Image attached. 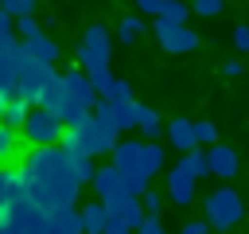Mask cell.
<instances>
[{
    "label": "cell",
    "instance_id": "27",
    "mask_svg": "<svg viewBox=\"0 0 249 234\" xmlns=\"http://www.w3.org/2000/svg\"><path fill=\"white\" fill-rule=\"evenodd\" d=\"M4 12H8V20L16 23V20H31L35 16V4L31 0H8V4H0Z\"/></svg>",
    "mask_w": 249,
    "mask_h": 234
},
{
    "label": "cell",
    "instance_id": "14",
    "mask_svg": "<svg viewBox=\"0 0 249 234\" xmlns=\"http://www.w3.org/2000/svg\"><path fill=\"white\" fill-rule=\"evenodd\" d=\"M167 195H171V203H179V207H187V203L195 199V179H191L187 172H179V168H171V172H167Z\"/></svg>",
    "mask_w": 249,
    "mask_h": 234
},
{
    "label": "cell",
    "instance_id": "8",
    "mask_svg": "<svg viewBox=\"0 0 249 234\" xmlns=\"http://www.w3.org/2000/svg\"><path fill=\"white\" fill-rule=\"evenodd\" d=\"M105 211H109V218H117V222H124L128 230H140L144 226V211H140V199H132V195H113V199H105Z\"/></svg>",
    "mask_w": 249,
    "mask_h": 234
},
{
    "label": "cell",
    "instance_id": "9",
    "mask_svg": "<svg viewBox=\"0 0 249 234\" xmlns=\"http://www.w3.org/2000/svg\"><path fill=\"white\" fill-rule=\"evenodd\" d=\"M93 113H97L109 129H117V133L136 129V101H101Z\"/></svg>",
    "mask_w": 249,
    "mask_h": 234
},
{
    "label": "cell",
    "instance_id": "22",
    "mask_svg": "<svg viewBox=\"0 0 249 234\" xmlns=\"http://www.w3.org/2000/svg\"><path fill=\"white\" fill-rule=\"evenodd\" d=\"M136 129H140L144 136H160V133H163V121H160V113H156L152 105H140V101H136Z\"/></svg>",
    "mask_w": 249,
    "mask_h": 234
},
{
    "label": "cell",
    "instance_id": "2",
    "mask_svg": "<svg viewBox=\"0 0 249 234\" xmlns=\"http://www.w3.org/2000/svg\"><path fill=\"white\" fill-rule=\"evenodd\" d=\"M117 136H121V133H117V129H109V125L93 113V117H86L82 125L66 129L62 148H66L70 156H86V160H93V156H101V152H109V156H113V148L121 144Z\"/></svg>",
    "mask_w": 249,
    "mask_h": 234
},
{
    "label": "cell",
    "instance_id": "19",
    "mask_svg": "<svg viewBox=\"0 0 249 234\" xmlns=\"http://www.w3.org/2000/svg\"><path fill=\"white\" fill-rule=\"evenodd\" d=\"M78 211H82V230H86V234H101V230H105L109 211H105L101 199H97V203H86V207H78Z\"/></svg>",
    "mask_w": 249,
    "mask_h": 234
},
{
    "label": "cell",
    "instance_id": "32",
    "mask_svg": "<svg viewBox=\"0 0 249 234\" xmlns=\"http://www.w3.org/2000/svg\"><path fill=\"white\" fill-rule=\"evenodd\" d=\"M124 195L144 199V195H148V179H144V176H124Z\"/></svg>",
    "mask_w": 249,
    "mask_h": 234
},
{
    "label": "cell",
    "instance_id": "4",
    "mask_svg": "<svg viewBox=\"0 0 249 234\" xmlns=\"http://www.w3.org/2000/svg\"><path fill=\"white\" fill-rule=\"evenodd\" d=\"M109 58H113V35L105 23H89L82 43H78V62H82V74H105L109 70Z\"/></svg>",
    "mask_w": 249,
    "mask_h": 234
},
{
    "label": "cell",
    "instance_id": "25",
    "mask_svg": "<svg viewBox=\"0 0 249 234\" xmlns=\"http://www.w3.org/2000/svg\"><path fill=\"white\" fill-rule=\"evenodd\" d=\"M19 43H16V23L8 20V12L0 8V58L8 55V51H16Z\"/></svg>",
    "mask_w": 249,
    "mask_h": 234
},
{
    "label": "cell",
    "instance_id": "36",
    "mask_svg": "<svg viewBox=\"0 0 249 234\" xmlns=\"http://www.w3.org/2000/svg\"><path fill=\"white\" fill-rule=\"evenodd\" d=\"M136 234H167V230L160 226V218H144V226H140Z\"/></svg>",
    "mask_w": 249,
    "mask_h": 234
},
{
    "label": "cell",
    "instance_id": "23",
    "mask_svg": "<svg viewBox=\"0 0 249 234\" xmlns=\"http://www.w3.org/2000/svg\"><path fill=\"white\" fill-rule=\"evenodd\" d=\"M144 35V23H140V16H124L121 23H117V39L121 43H136Z\"/></svg>",
    "mask_w": 249,
    "mask_h": 234
},
{
    "label": "cell",
    "instance_id": "38",
    "mask_svg": "<svg viewBox=\"0 0 249 234\" xmlns=\"http://www.w3.org/2000/svg\"><path fill=\"white\" fill-rule=\"evenodd\" d=\"M101 234H132V230H128V226H124V222H117V218H109V222H105V230H101Z\"/></svg>",
    "mask_w": 249,
    "mask_h": 234
},
{
    "label": "cell",
    "instance_id": "37",
    "mask_svg": "<svg viewBox=\"0 0 249 234\" xmlns=\"http://www.w3.org/2000/svg\"><path fill=\"white\" fill-rule=\"evenodd\" d=\"M140 16H156L160 20V0H140Z\"/></svg>",
    "mask_w": 249,
    "mask_h": 234
},
{
    "label": "cell",
    "instance_id": "1",
    "mask_svg": "<svg viewBox=\"0 0 249 234\" xmlns=\"http://www.w3.org/2000/svg\"><path fill=\"white\" fill-rule=\"evenodd\" d=\"M19 168V179H23V191L47 211V214H58V211H70L78 203V187L82 179L74 176V164L70 156L58 148H31L23 152V160L16 164Z\"/></svg>",
    "mask_w": 249,
    "mask_h": 234
},
{
    "label": "cell",
    "instance_id": "7",
    "mask_svg": "<svg viewBox=\"0 0 249 234\" xmlns=\"http://www.w3.org/2000/svg\"><path fill=\"white\" fill-rule=\"evenodd\" d=\"M152 31H156L160 47H163V51H171V55H187V51H195V47H198L195 27H187V23H167V20H156V23H152Z\"/></svg>",
    "mask_w": 249,
    "mask_h": 234
},
{
    "label": "cell",
    "instance_id": "31",
    "mask_svg": "<svg viewBox=\"0 0 249 234\" xmlns=\"http://www.w3.org/2000/svg\"><path fill=\"white\" fill-rule=\"evenodd\" d=\"M101 101H132V86H128L124 78H117V82H113V90H109Z\"/></svg>",
    "mask_w": 249,
    "mask_h": 234
},
{
    "label": "cell",
    "instance_id": "5",
    "mask_svg": "<svg viewBox=\"0 0 249 234\" xmlns=\"http://www.w3.org/2000/svg\"><path fill=\"white\" fill-rule=\"evenodd\" d=\"M19 136L27 140V148H58L62 144V136H66V125L54 117V113H47V109H31L27 113V121H23V129H19Z\"/></svg>",
    "mask_w": 249,
    "mask_h": 234
},
{
    "label": "cell",
    "instance_id": "26",
    "mask_svg": "<svg viewBox=\"0 0 249 234\" xmlns=\"http://www.w3.org/2000/svg\"><path fill=\"white\" fill-rule=\"evenodd\" d=\"M187 16H191V8H187V4L160 0V20H167V23H187Z\"/></svg>",
    "mask_w": 249,
    "mask_h": 234
},
{
    "label": "cell",
    "instance_id": "15",
    "mask_svg": "<svg viewBox=\"0 0 249 234\" xmlns=\"http://www.w3.org/2000/svg\"><path fill=\"white\" fill-rule=\"evenodd\" d=\"M93 187H97V195H101V203H105V199H113V195H121V191H124V176H121L113 164H109V168H97Z\"/></svg>",
    "mask_w": 249,
    "mask_h": 234
},
{
    "label": "cell",
    "instance_id": "13",
    "mask_svg": "<svg viewBox=\"0 0 249 234\" xmlns=\"http://www.w3.org/2000/svg\"><path fill=\"white\" fill-rule=\"evenodd\" d=\"M206 160H210V172H214L218 179H233V176H237V152H233L230 144H214V148L206 152Z\"/></svg>",
    "mask_w": 249,
    "mask_h": 234
},
{
    "label": "cell",
    "instance_id": "34",
    "mask_svg": "<svg viewBox=\"0 0 249 234\" xmlns=\"http://www.w3.org/2000/svg\"><path fill=\"white\" fill-rule=\"evenodd\" d=\"M160 207H163V199H160L156 191H148V195H144V214H148V218H156V214H160Z\"/></svg>",
    "mask_w": 249,
    "mask_h": 234
},
{
    "label": "cell",
    "instance_id": "39",
    "mask_svg": "<svg viewBox=\"0 0 249 234\" xmlns=\"http://www.w3.org/2000/svg\"><path fill=\"white\" fill-rule=\"evenodd\" d=\"M183 234H210V226H206V218H202V222L195 218V222H187V226H183Z\"/></svg>",
    "mask_w": 249,
    "mask_h": 234
},
{
    "label": "cell",
    "instance_id": "33",
    "mask_svg": "<svg viewBox=\"0 0 249 234\" xmlns=\"http://www.w3.org/2000/svg\"><path fill=\"white\" fill-rule=\"evenodd\" d=\"M191 12L202 20V16H218L222 12V0H198V4H191Z\"/></svg>",
    "mask_w": 249,
    "mask_h": 234
},
{
    "label": "cell",
    "instance_id": "41",
    "mask_svg": "<svg viewBox=\"0 0 249 234\" xmlns=\"http://www.w3.org/2000/svg\"><path fill=\"white\" fill-rule=\"evenodd\" d=\"M4 101H8V94H4V90H0V117H4Z\"/></svg>",
    "mask_w": 249,
    "mask_h": 234
},
{
    "label": "cell",
    "instance_id": "28",
    "mask_svg": "<svg viewBox=\"0 0 249 234\" xmlns=\"http://www.w3.org/2000/svg\"><path fill=\"white\" fill-rule=\"evenodd\" d=\"M195 140H198V148H202V144L214 148V144H218V125H214V121H195Z\"/></svg>",
    "mask_w": 249,
    "mask_h": 234
},
{
    "label": "cell",
    "instance_id": "6",
    "mask_svg": "<svg viewBox=\"0 0 249 234\" xmlns=\"http://www.w3.org/2000/svg\"><path fill=\"white\" fill-rule=\"evenodd\" d=\"M241 214H245V207H241V195L233 191V187H214L210 195H206V226H214V230H230V226H237L241 222Z\"/></svg>",
    "mask_w": 249,
    "mask_h": 234
},
{
    "label": "cell",
    "instance_id": "16",
    "mask_svg": "<svg viewBox=\"0 0 249 234\" xmlns=\"http://www.w3.org/2000/svg\"><path fill=\"white\" fill-rule=\"evenodd\" d=\"M23 51H27V58H31V62H43V66H54V58H58V43H54V39H47V35H39V39L23 43Z\"/></svg>",
    "mask_w": 249,
    "mask_h": 234
},
{
    "label": "cell",
    "instance_id": "20",
    "mask_svg": "<svg viewBox=\"0 0 249 234\" xmlns=\"http://www.w3.org/2000/svg\"><path fill=\"white\" fill-rule=\"evenodd\" d=\"M51 230H54V234H86V230H82V211L70 207V211L51 214Z\"/></svg>",
    "mask_w": 249,
    "mask_h": 234
},
{
    "label": "cell",
    "instance_id": "35",
    "mask_svg": "<svg viewBox=\"0 0 249 234\" xmlns=\"http://www.w3.org/2000/svg\"><path fill=\"white\" fill-rule=\"evenodd\" d=\"M233 47H237V51H249V27H245V23L233 27Z\"/></svg>",
    "mask_w": 249,
    "mask_h": 234
},
{
    "label": "cell",
    "instance_id": "24",
    "mask_svg": "<svg viewBox=\"0 0 249 234\" xmlns=\"http://www.w3.org/2000/svg\"><path fill=\"white\" fill-rule=\"evenodd\" d=\"M16 148H19V133L8 129V125H0V168L16 156Z\"/></svg>",
    "mask_w": 249,
    "mask_h": 234
},
{
    "label": "cell",
    "instance_id": "3",
    "mask_svg": "<svg viewBox=\"0 0 249 234\" xmlns=\"http://www.w3.org/2000/svg\"><path fill=\"white\" fill-rule=\"evenodd\" d=\"M109 164L121 176H144V179H152L163 168V148L156 140H121L113 148V160Z\"/></svg>",
    "mask_w": 249,
    "mask_h": 234
},
{
    "label": "cell",
    "instance_id": "17",
    "mask_svg": "<svg viewBox=\"0 0 249 234\" xmlns=\"http://www.w3.org/2000/svg\"><path fill=\"white\" fill-rule=\"evenodd\" d=\"M27 113H31V105L19 98V94H8V101H4V117H0V125H8V129H23V121H27Z\"/></svg>",
    "mask_w": 249,
    "mask_h": 234
},
{
    "label": "cell",
    "instance_id": "11",
    "mask_svg": "<svg viewBox=\"0 0 249 234\" xmlns=\"http://www.w3.org/2000/svg\"><path fill=\"white\" fill-rule=\"evenodd\" d=\"M23 195V179H19V168H12V164H4L0 168V222L8 218V211H12V203Z\"/></svg>",
    "mask_w": 249,
    "mask_h": 234
},
{
    "label": "cell",
    "instance_id": "12",
    "mask_svg": "<svg viewBox=\"0 0 249 234\" xmlns=\"http://www.w3.org/2000/svg\"><path fill=\"white\" fill-rule=\"evenodd\" d=\"M167 140H171V148L175 152H195L198 148V140H195V121H187V117H175L171 125H167Z\"/></svg>",
    "mask_w": 249,
    "mask_h": 234
},
{
    "label": "cell",
    "instance_id": "10",
    "mask_svg": "<svg viewBox=\"0 0 249 234\" xmlns=\"http://www.w3.org/2000/svg\"><path fill=\"white\" fill-rule=\"evenodd\" d=\"M23 66H27V51H23V43H19L16 51H8V55L0 58V90H4V94H16Z\"/></svg>",
    "mask_w": 249,
    "mask_h": 234
},
{
    "label": "cell",
    "instance_id": "29",
    "mask_svg": "<svg viewBox=\"0 0 249 234\" xmlns=\"http://www.w3.org/2000/svg\"><path fill=\"white\" fill-rule=\"evenodd\" d=\"M66 152V148H62ZM70 156V152H66ZM70 164H74V176L82 179V183H93V176H97V168H93V160H86V156H70Z\"/></svg>",
    "mask_w": 249,
    "mask_h": 234
},
{
    "label": "cell",
    "instance_id": "30",
    "mask_svg": "<svg viewBox=\"0 0 249 234\" xmlns=\"http://www.w3.org/2000/svg\"><path fill=\"white\" fill-rule=\"evenodd\" d=\"M16 35L23 39V43H31V39H39L43 35V27H39V20L31 16V20H16Z\"/></svg>",
    "mask_w": 249,
    "mask_h": 234
},
{
    "label": "cell",
    "instance_id": "18",
    "mask_svg": "<svg viewBox=\"0 0 249 234\" xmlns=\"http://www.w3.org/2000/svg\"><path fill=\"white\" fill-rule=\"evenodd\" d=\"M39 109H47V113H54V117L62 121V109H66V82H62V74H58V78L47 86V94H43Z\"/></svg>",
    "mask_w": 249,
    "mask_h": 234
},
{
    "label": "cell",
    "instance_id": "21",
    "mask_svg": "<svg viewBox=\"0 0 249 234\" xmlns=\"http://www.w3.org/2000/svg\"><path fill=\"white\" fill-rule=\"evenodd\" d=\"M179 172H187L191 179H202V176H210V160H206V152H187V156H179V164H175Z\"/></svg>",
    "mask_w": 249,
    "mask_h": 234
},
{
    "label": "cell",
    "instance_id": "40",
    "mask_svg": "<svg viewBox=\"0 0 249 234\" xmlns=\"http://www.w3.org/2000/svg\"><path fill=\"white\" fill-rule=\"evenodd\" d=\"M222 70H226L230 78H241V70H245V62H237V58H230V62H226Z\"/></svg>",
    "mask_w": 249,
    "mask_h": 234
}]
</instances>
